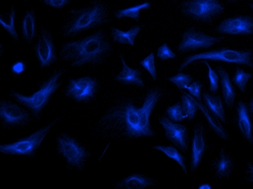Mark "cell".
Listing matches in <instances>:
<instances>
[{
  "mask_svg": "<svg viewBox=\"0 0 253 189\" xmlns=\"http://www.w3.org/2000/svg\"><path fill=\"white\" fill-rule=\"evenodd\" d=\"M163 95L160 87L149 89L140 107L134 98H119L102 118L103 127L109 130L116 141L127 142L154 138L156 132L151 122V116Z\"/></svg>",
  "mask_w": 253,
  "mask_h": 189,
  "instance_id": "obj_1",
  "label": "cell"
},
{
  "mask_svg": "<svg viewBox=\"0 0 253 189\" xmlns=\"http://www.w3.org/2000/svg\"><path fill=\"white\" fill-rule=\"evenodd\" d=\"M114 51L112 42L103 29L61 46L60 58L73 68L95 67L106 62Z\"/></svg>",
  "mask_w": 253,
  "mask_h": 189,
  "instance_id": "obj_2",
  "label": "cell"
},
{
  "mask_svg": "<svg viewBox=\"0 0 253 189\" xmlns=\"http://www.w3.org/2000/svg\"><path fill=\"white\" fill-rule=\"evenodd\" d=\"M110 7L104 0H89L81 7L68 10L61 21L60 35L63 38H77L112 21Z\"/></svg>",
  "mask_w": 253,
  "mask_h": 189,
  "instance_id": "obj_3",
  "label": "cell"
},
{
  "mask_svg": "<svg viewBox=\"0 0 253 189\" xmlns=\"http://www.w3.org/2000/svg\"><path fill=\"white\" fill-rule=\"evenodd\" d=\"M66 68H58L40 83L38 90L31 95H24L15 90H11L9 95L14 101L26 107L32 116L40 119L43 112L50 103L53 95L62 84L61 78L66 74Z\"/></svg>",
  "mask_w": 253,
  "mask_h": 189,
  "instance_id": "obj_4",
  "label": "cell"
},
{
  "mask_svg": "<svg viewBox=\"0 0 253 189\" xmlns=\"http://www.w3.org/2000/svg\"><path fill=\"white\" fill-rule=\"evenodd\" d=\"M60 120L61 118H55L44 127H41L28 136L18 138L10 144H1L0 145V152L4 154L34 159L47 135Z\"/></svg>",
  "mask_w": 253,
  "mask_h": 189,
  "instance_id": "obj_5",
  "label": "cell"
},
{
  "mask_svg": "<svg viewBox=\"0 0 253 189\" xmlns=\"http://www.w3.org/2000/svg\"><path fill=\"white\" fill-rule=\"evenodd\" d=\"M55 141L57 153L62 157L66 167L83 171L91 156L87 147L76 138L66 133H60Z\"/></svg>",
  "mask_w": 253,
  "mask_h": 189,
  "instance_id": "obj_6",
  "label": "cell"
},
{
  "mask_svg": "<svg viewBox=\"0 0 253 189\" xmlns=\"http://www.w3.org/2000/svg\"><path fill=\"white\" fill-rule=\"evenodd\" d=\"M253 51L252 49L232 50L227 47L210 50L204 53L189 55L180 64L178 72H182L191 63L198 60H208L212 61H220L227 64H240L250 68H253Z\"/></svg>",
  "mask_w": 253,
  "mask_h": 189,
  "instance_id": "obj_7",
  "label": "cell"
},
{
  "mask_svg": "<svg viewBox=\"0 0 253 189\" xmlns=\"http://www.w3.org/2000/svg\"><path fill=\"white\" fill-rule=\"evenodd\" d=\"M225 10L224 4L219 0H184L180 4L183 16L201 24H211Z\"/></svg>",
  "mask_w": 253,
  "mask_h": 189,
  "instance_id": "obj_8",
  "label": "cell"
},
{
  "mask_svg": "<svg viewBox=\"0 0 253 189\" xmlns=\"http://www.w3.org/2000/svg\"><path fill=\"white\" fill-rule=\"evenodd\" d=\"M33 50L40 69L52 67L58 61V51L53 34L44 24L39 26V32L33 43Z\"/></svg>",
  "mask_w": 253,
  "mask_h": 189,
  "instance_id": "obj_9",
  "label": "cell"
},
{
  "mask_svg": "<svg viewBox=\"0 0 253 189\" xmlns=\"http://www.w3.org/2000/svg\"><path fill=\"white\" fill-rule=\"evenodd\" d=\"M99 87V81L94 76L70 78L65 89L64 95L77 103H89L95 99Z\"/></svg>",
  "mask_w": 253,
  "mask_h": 189,
  "instance_id": "obj_10",
  "label": "cell"
},
{
  "mask_svg": "<svg viewBox=\"0 0 253 189\" xmlns=\"http://www.w3.org/2000/svg\"><path fill=\"white\" fill-rule=\"evenodd\" d=\"M224 36L212 37L194 27L186 29L182 35L181 41L177 47L180 54L197 51L200 49L211 48L225 39Z\"/></svg>",
  "mask_w": 253,
  "mask_h": 189,
  "instance_id": "obj_11",
  "label": "cell"
},
{
  "mask_svg": "<svg viewBox=\"0 0 253 189\" xmlns=\"http://www.w3.org/2000/svg\"><path fill=\"white\" fill-rule=\"evenodd\" d=\"M32 114L21 104L9 100L0 101V121L4 129H17L25 127L32 121Z\"/></svg>",
  "mask_w": 253,
  "mask_h": 189,
  "instance_id": "obj_12",
  "label": "cell"
},
{
  "mask_svg": "<svg viewBox=\"0 0 253 189\" xmlns=\"http://www.w3.org/2000/svg\"><path fill=\"white\" fill-rule=\"evenodd\" d=\"M235 159L230 149L223 146L211 157L209 163L211 176L217 181L227 182L232 178Z\"/></svg>",
  "mask_w": 253,
  "mask_h": 189,
  "instance_id": "obj_13",
  "label": "cell"
},
{
  "mask_svg": "<svg viewBox=\"0 0 253 189\" xmlns=\"http://www.w3.org/2000/svg\"><path fill=\"white\" fill-rule=\"evenodd\" d=\"M208 138L205 126L201 122L194 124L191 141V162H190V173L191 176H197L201 163L208 150Z\"/></svg>",
  "mask_w": 253,
  "mask_h": 189,
  "instance_id": "obj_14",
  "label": "cell"
},
{
  "mask_svg": "<svg viewBox=\"0 0 253 189\" xmlns=\"http://www.w3.org/2000/svg\"><path fill=\"white\" fill-rule=\"evenodd\" d=\"M159 123L165 130V138L183 153L189 151L190 138L187 127L183 124L173 122L167 116L159 118Z\"/></svg>",
  "mask_w": 253,
  "mask_h": 189,
  "instance_id": "obj_15",
  "label": "cell"
},
{
  "mask_svg": "<svg viewBox=\"0 0 253 189\" xmlns=\"http://www.w3.org/2000/svg\"><path fill=\"white\" fill-rule=\"evenodd\" d=\"M215 32L224 35H253V16L249 15H237L223 20Z\"/></svg>",
  "mask_w": 253,
  "mask_h": 189,
  "instance_id": "obj_16",
  "label": "cell"
},
{
  "mask_svg": "<svg viewBox=\"0 0 253 189\" xmlns=\"http://www.w3.org/2000/svg\"><path fill=\"white\" fill-rule=\"evenodd\" d=\"M234 124L241 138L250 147H253V122L248 104L240 100L236 107Z\"/></svg>",
  "mask_w": 253,
  "mask_h": 189,
  "instance_id": "obj_17",
  "label": "cell"
},
{
  "mask_svg": "<svg viewBox=\"0 0 253 189\" xmlns=\"http://www.w3.org/2000/svg\"><path fill=\"white\" fill-rule=\"evenodd\" d=\"M37 13L35 7L26 9L20 21L21 39L27 44L34 43L38 35V25L37 23Z\"/></svg>",
  "mask_w": 253,
  "mask_h": 189,
  "instance_id": "obj_18",
  "label": "cell"
},
{
  "mask_svg": "<svg viewBox=\"0 0 253 189\" xmlns=\"http://www.w3.org/2000/svg\"><path fill=\"white\" fill-rule=\"evenodd\" d=\"M158 184L157 178L140 173H132L117 181L114 184L113 187L117 189H144L154 187Z\"/></svg>",
  "mask_w": 253,
  "mask_h": 189,
  "instance_id": "obj_19",
  "label": "cell"
},
{
  "mask_svg": "<svg viewBox=\"0 0 253 189\" xmlns=\"http://www.w3.org/2000/svg\"><path fill=\"white\" fill-rule=\"evenodd\" d=\"M195 101L199 109L203 113L210 128L215 133L216 136L222 141H229L231 140L229 133L225 128L224 126L222 124L221 121L217 117V115L211 112L205 104L202 103V101H197V99H195Z\"/></svg>",
  "mask_w": 253,
  "mask_h": 189,
  "instance_id": "obj_20",
  "label": "cell"
},
{
  "mask_svg": "<svg viewBox=\"0 0 253 189\" xmlns=\"http://www.w3.org/2000/svg\"><path fill=\"white\" fill-rule=\"evenodd\" d=\"M119 57L123 63V69L118 75H116L114 80L124 85L138 86L143 88L145 84L142 79L141 71L140 69H132L128 67L123 54H120Z\"/></svg>",
  "mask_w": 253,
  "mask_h": 189,
  "instance_id": "obj_21",
  "label": "cell"
},
{
  "mask_svg": "<svg viewBox=\"0 0 253 189\" xmlns=\"http://www.w3.org/2000/svg\"><path fill=\"white\" fill-rule=\"evenodd\" d=\"M216 70L220 77L223 101L228 109L234 108L237 93H236L235 87L230 79L229 74L226 69L221 66L216 67Z\"/></svg>",
  "mask_w": 253,
  "mask_h": 189,
  "instance_id": "obj_22",
  "label": "cell"
},
{
  "mask_svg": "<svg viewBox=\"0 0 253 189\" xmlns=\"http://www.w3.org/2000/svg\"><path fill=\"white\" fill-rule=\"evenodd\" d=\"M143 27V26H134L126 32H123L117 28L111 27V37L114 42L120 44H128L133 47L135 38Z\"/></svg>",
  "mask_w": 253,
  "mask_h": 189,
  "instance_id": "obj_23",
  "label": "cell"
},
{
  "mask_svg": "<svg viewBox=\"0 0 253 189\" xmlns=\"http://www.w3.org/2000/svg\"><path fill=\"white\" fill-rule=\"evenodd\" d=\"M204 104L211 112L217 115L223 124H227L226 111L220 95L211 94L205 91L203 93Z\"/></svg>",
  "mask_w": 253,
  "mask_h": 189,
  "instance_id": "obj_24",
  "label": "cell"
},
{
  "mask_svg": "<svg viewBox=\"0 0 253 189\" xmlns=\"http://www.w3.org/2000/svg\"><path fill=\"white\" fill-rule=\"evenodd\" d=\"M15 19H16V8L13 4L8 11L0 15V24L1 27L13 38V40L19 42V35L15 29Z\"/></svg>",
  "mask_w": 253,
  "mask_h": 189,
  "instance_id": "obj_25",
  "label": "cell"
},
{
  "mask_svg": "<svg viewBox=\"0 0 253 189\" xmlns=\"http://www.w3.org/2000/svg\"><path fill=\"white\" fill-rule=\"evenodd\" d=\"M152 7V3L149 1L136 4L126 8L118 9L114 12V16L116 19L121 20L124 18H132L136 21L140 19V12L143 10H149Z\"/></svg>",
  "mask_w": 253,
  "mask_h": 189,
  "instance_id": "obj_26",
  "label": "cell"
},
{
  "mask_svg": "<svg viewBox=\"0 0 253 189\" xmlns=\"http://www.w3.org/2000/svg\"><path fill=\"white\" fill-rule=\"evenodd\" d=\"M152 149L160 151L164 153L168 158L172 159V160L176 162L183 170V173H185L186 176H188L187 167H186V159L184 156L181 154L177 150V148L175 146H154Z\"/></svg>",
  "mask_w": 253,
  "mask_h": 189,
  "instance_id": "obj_27",
  "label": "cell"
},
{
  "mask_svg": "<svg viewBox=\"0 0 253 189\" xmlns=\"http://www.w3.org/2000/svg\"><path fill=\"white\" fill-rule=\"evenodd\" d=\"M182 107L183 113L186 115V119L189 122H192L195 119L196 113L198 111V107L196 104L195 98L187 92L181 91Z\"/></svg>",
  "mask_w": 253,
  "mask_h": 189,
  "instance_id": "obj_28",
  "label": "cell"
},
{
  "mask_svg": "<svg viewBox=\"0 0 253 189\" xmlns=\"http://www.w3.org/2000/svg\"><path fill=\"white\" fill-rule=\"evenodd\" d=\"M252 75L245 72L240 67L236 68V72L232 78V81L236 87H238L241 93H245L246 92L247 84L252 78Z\"/></svg>",
  "mask_w": 253,
  "mask_h": 189,
  "instance_id": "obj_29",
  "label": "cell"
},
{
  "mask_svg": "<svg viewBox=\"0 0 253 189\" xmlns=\"http://www.w3.org/2000/svg\"><path fill=\"white\" fill-rule=\"evenodd\" d=\"M194 80V77L191 75L183 73L182 72H178L176 75L171 76V77L168 79V81L175 84L177 86V88L180 90H183V89H185V90L188 89L190 84Z\"/></svg>",
  "mask_w": 253,
  "mask_h": 189,
  "instance_id": "obj_30",
  "label": "cell"
},
{
  "mask_svg": "<svg viewBox=\"0 0 253 189\" xmlns=\"http://www.w3.org/2000/svg\"><path fill=\"white\" fill-rule=\"evenodd\" d=\"M165 113L168 115V117L173 122H183L186 119V115L183 113L182 103L180 101L168 107Z\"/></svg>",
  "mask_w": 253,
  "mask_h": 189,
  "instance_id": "obj_31",
  "label": "cell"
},
{
  "mask_svg": "<svg viewBox=\"0 0 253 189\" xmlns=\"http://www.w3.org/2000/svg\"><path fill=\"white\" fill-rule=\"evenodd\" d=\"M139 64L144 68L149 74L154 81L157 80V72L155 64V55L154 53H151L146 58L140 61Z\"/></svg>",
  "mask_w": 253,
  "mask_h": 189,
  "instance_id": "obj_32",
  "label": "cell"
},
{
  "mask_svg": "<svg viewBox=\"0 0 253 189\" xmlns=\"http://www.w3.org/2000/svg\"><path fill=\"white\" fill-rule=\"evenodd\" d=\"M203 64H205L208 69V77H209L210 79V92L212 93V94H216L219 90V80H220V77H219L218 74L211 68L208 61H203Z\"/></svg>",
  "mask_w": 253,
  "mask_h": 189,
  "instance_id": "obj_33",
  "label": "cell"
},
{
  "mask_svg": "<svg viewBox=\"0 0 253 189\" xmlns=\"http://www.w3.org/2000/svg\"><path fill=\"white\" fill-rule=\"evenodd\" d=\"M157 58L163 61L169 59H175L177 57L176 53L173 50H172V49L165 43L161 47H159L158 50H157Z\"/></svg>",
  "mask_w": 253,
  "mask_h": 189,
  "instance_id": "obj_34",
  "label": "cell"
},
{
  "mask_svg": "<svg viewBox=\"0 0 253 189\" xmlns=\"http://www.w3.org/2000/svg\"><path fill=\"white\" fill-rule=\"evenodd\" d=\"M244 181L249 184H253V159L245 162L243 170Z\"/></svg>",
  "mask_w": 253,
  "mask_h": 189,
  "instance_id": "obj_35",
  "label": "cell"
},
{
  "mask_svg": "<svg viewBox=\"0 0 253 189\" xmlns=\"http://www.w3.org/2000/svg\"><path fill=\"white\" fill-rule=\"evenodd\" d=\"M40 1L55 10H62L69 6L72 0H40Z\"/></svg>",
  "mask_w": 253,
  "mask_h": 189,
  "instance_id": "obj_36",
  "label": "cell"
},
{
  "mask_svg": "<svg viewBox=\"0 0 253 189\" xmlns=\"http://www.w3.org/2000/svg\"><path fill=\"white\" fill-rule=\"evenodd\" d=\"M203 87V84L201 81L197 80L194 81L189 87H188L190 95H192L197 101H202V89Z\"/></svg>",
  "mask_w": 253,
  "mask_h": 189,
  "instance_id": "obj_37",
  "label": "cell"
},
{
  "mask_svg": "<svg viewBox=\"0 0 253 189\" xmlns=\"http://www.w3.org/2000/svg\"><path fill=\"white\" fill-rule=\"evenodd\" d=\"M26 69V65L25 63L23 62V61H18V62L15 63V64L12 65L10 70H11V72L14 75L18 76V75L24 73L25 72Z\"/></svg>",
  "mask_w": 253,
  "mask_h": 189,
  "instance_id": "obj_38",
  "label": "cell"
},
{
  "mask_svg": "<svg viewBox=\"0 0 253 189\" xmlns=\"http://www.w3.org/2000/svg\"><path fill=\"white\" fill-rule=\"evenodd\" d=\"M248 107L250 112L251 113V114L253 115V98H251V101H250V102L248 103Z\"/></svg>",
  "mask_w": 253,
  "mask_h": 189,
  "instance_id": "obj_39",
  "label": "cell"
},
{
  "mask_svg": "<svg viewBox=\"0 0 253 189\" xmlns=\"http://www.w3.org/2000/svg\"><path fill=\"white\" fill-rule=\"evenodd\" d=\"M199 189H212V187H211L210 184H203L200 185V187H199Z\"/></svg>",
  "mask_w": 253,
  "mask_h": 189,
  "instance_id": "obj_40",
  "label": "cell"
},
{
  "mask_svg": "<svg viewBox=\"0 0 253 189\" xmlns=\"http://www.w3.org/2000/svg\"><path fill=\"white\" fill-rule=\"evenodd\" d=\"M226 1L229 3H237L238 2V1H240V0H226Z\"/></svg>",
  "mask_w": 253,
  "mask_h": 189,
  "instance_id": "obj_41",
  "label": "cell"
},
{
  "mask_svg": "<svg viewBox=\"0 0 253 189\" xmlns=\"http://www.w3.org/2000/svg\"><path fill=\"white\" fill-rule=\"evenodd\" d=\"M248 6H249L250 8H251L253 11V4H249V5Z\"/></svg>",
  "mask_w": 253,
  "mask_h": 189,
  "instance_id": "obj_42",
  "label": "cell"
},
{
  "mask_svg": "<svg viewBox=\"0 0 253 189\" xmlns=\"http://www.w3.org/2000/svg\"><path fill=\"white\" fill-rule=\"evenodd\" d=\"M23 1H24V2H26V1H29V0H23Z\"/></svg>",
  "mask_w": 253,
  "mask_h": 189,
  "instance_id": "obj_43",
  "label": "cell"
},
{
  "mask_svg": "<svg viewBox=\"0 0 253 189\" xmlns=\"http://www.w3.org/2000/svg\"></svg>",
  "mask_w": 253,
  "mask_h": 189,
  "instance_id": "obj_44",
  "label": "cell"
}]
</instances>
